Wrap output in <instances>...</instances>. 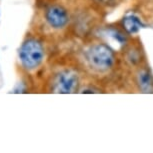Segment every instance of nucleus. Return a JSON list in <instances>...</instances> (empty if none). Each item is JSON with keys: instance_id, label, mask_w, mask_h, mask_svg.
I'll return each instance as SVG.
<instances>
[{"instance_id": "f257e3e1", "label": "nucleus", "mask_w": 153, "mask_h": 153, "mask_svg": "<svg viewBox=\"0 0 153 153\" xmlns=\"http://www.w3.org/2000/svg\"><path fill=\"white\" fill-rule=\"evenodd\" d=\"M86 58L91 67L98 71L108 70L114 63L113 52L104 44H96L89 48Z\"/></svg>"}, {"instance_id": "f03ea898", "label": "nucleus", "mask_w": 153, "mask_h": 153, "mask_svg": "<svg viewBox=\"0 0 153 153\" xmlns=\"http://www.w3.org/2000/svg\"><path fill=\"white\" fill-rule=\"evenodd\" d=\"M44 49L41 43L34 39L25 41L19 49V58L22 65L27 69L36 68L42 62Z\"/></svg>"}, {"instance_id": "7ed1b4c3", "label": "nucleus", "mask_w": 153, "mask_h": 153, "mask_svg": "<svg viewBox=\"0 0 153 153\" xmlns=\"http://www.w3.org/2000/svg\"><path fill=\"white\" fill-rule=\"evenodd\" d=\"M78 87V77L73 71L65 70L58 74L54 83V92L57 93H72Z\"/></svg>"}, {"instance_id": "20e7f679", "label": "nucleus", "mask_w": 153, "mask_h": 153, "mask_svg": "<svg viewBox=\"0 0 153 153\" xmlns=\"http://www.w3.org/2000/svg\"><path fill=\"white\" fill-rule=\"evenodd\" d=\"M46 20L53 28H62L68 23L69 17L66 10L61 6H52L46 12Z\"/></svg>"}, {"instance_id": "39448f33", "label": "nucleus", "mask_w": 153, "mask_h": 153, "mask_svg": "<svg viewBox=\"0 0 153 153\" xmlns=\"http://www.w3.org/2000/svg\"><path fill=\"white\" fill-rule=\"evenodd\" d=\"M123 26L125 30L130 34H135L139 31L141 28H144L145 25L138 18L136 15H127L123 19Z\"/></svg>"}, {"instance_id": "423d86ee", "label": "nucleus", "mask_w": 153, "mask_h": 153, "mask_svg": "<svg viewBox=\"0 0 153 153\" xmlns=\"http://www.w3.org/2000/svg\"><path fill=\"white\" fill-rule=\"evenodd\" d=\"M138 84L144 92H149L152 88V78L148 71L142 70L138 74Z\"/></svg>"}]
</instances>
